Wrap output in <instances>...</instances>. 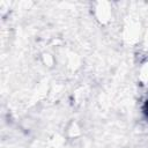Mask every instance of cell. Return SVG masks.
I'll use <instances>...</instances> for the list:
<instances>
[{
    "label": "cell",
    "mask_w": 148,
    "mask_h": 148,
    "mask_svg": "<svg viewBox=\"0 0 148 148\" xmlns=\"http://www.w3.org/2000/svg\"><path fill=\"white\" fill-rule=\"evenodd\" d=\"M143 112H145V114H146V118H147V120H148V97L146 98V101H145V104H143Z\"/></svg>",
    "instance_id": "obj_1"
}]
</instances>
